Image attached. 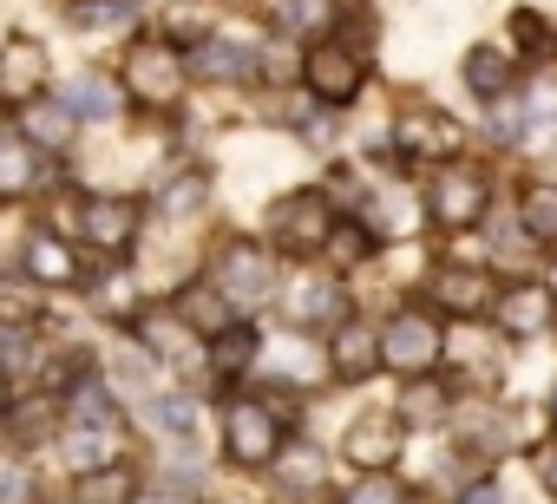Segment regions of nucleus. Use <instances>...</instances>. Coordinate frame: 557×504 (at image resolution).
I'll use <instances>...</instances> for the list:
<instances>
[{"label":"nucleus","instance_id":"f257e3e1","mask_svg":"<svg viewBox=\"0 0 557 504\" xmlns=\"http://www.w3.org/2000/svg\"><path fill=\"white\" fill-rule=\"evenodd\" d=\"M184 86H190V60H184L177 47H164V40H138V47L125 53V92H132L138 105L164 112V105L184 99Z\"/></svg>","mask_w":557,"mask_h":504},{"label":"nucleus","instance_id":"f03ea898","mask_svg":"<svg viewBox=\"0 0 557 504\" xmlns=\"http://www.w3.org/2000/svg\"><path fill=\"white\" fill-rule=\"evenodd\" d=\"M269 236H275V249H283V256H322V249L335 242V210H329V197H322V190L283 197V203L269 210Z\"/></svg>","mask_w":557,"mask_h":504},{"label":"nucleus","instance_id":"7ed1b4c3","mask_svg":"<svg viewBox=\"0 0 557 504\" xmlns=\"http://www.w3.org/2000/svg\"><path fill=\"white\" fill-rule=\"evenodd\" d=\"M440 354H446V335H440V322L420 315V308H400V315L381 328V367H394L400 380H426V374L440 367Z\"/></svg>","mask_w":557,"mask_h":504},{"label":"nucleus","instance_id":"20e7f679","mask_svg":"<svg viewBox=\"0 0 557 504\" xmlns=\"http://www.w3.org/2000/svg\"><path fill=\"white\" fill-rule=\"evenodd\" d=\"M223 452H230L243 471L269 465L275 452H283V419H275V406H262V400H236L230 419H223Z\"/></svg>","mask_w":557,"mask_h":504},{"label":"nucleus","instance_id":"39448f33","mask_svg":"<svg viewBox=\"0 0 557 504\" xmlns=\"http://www.w3.org/2000/svg\"><path fill=\"white\" fill-rule=\"evenodd\" d=\"M485 203H492L485 171H472V164H446V171L433 177L426 216H433V223H446V229H472V223L485 216Z\"/></svg>","mask_w":557,"mask_h":504},{"label":"nucleus","instance_id":"423d86ee","mask_svg":"<svg viewBox=\"0 0 557 504\" xmlns=\"http://www.w3.org/2000/svg\"><path fill=\"white\" fill-rule=\"evenodd\" d=\"M216 289H223L230 308H256V302L275 295V269L256 242H223L216 249Z\"/></svg>","mask_w":557,"mask_h":504},{"label":"nucleus","instance_id":"0eeeda50","mask_svg":"<svg viewBox=\"0 0 557 504\" xmlns=\"http://www.w3.org/2000/svg\"><path fill=\"white\" fill-rule=\"evenodd\" d=\"M394 144H400V158H413V164H446V158H459V125H453L440 105H407V112L394 118Z\"/></svg>","mask_w":557,"mask_h":504},{"label":"nucleus","instance_id":"6e6552de","mask_svg":"<svg viewBox=\"0 0 557 504\" xmlns=\"http://www.w3.org/2000/svg\"><path fill=\"white\" fill-rule=\"evenodd\" d=\"M302 86L322 99V105H348L361 92V53L348 40H322L315 53H302Z\"/></svg>","mask_w":557,"mask_h":504},{"label":"nucleus","instance_id":"1a4fd4ad","mask_svg":"<svg viewBox=\"0 0 557 504\" xmlns=\"http://www.w3.org/2000/svg\"><path fill=\"white\" fill-rule=\"evenodd\" d=\"M132 328H138V348H145L158 367H184V374H190V361H197V335H190L184 315H171V308H138Z\"/></svg>","mask_w":557,"mask_h":504},{"label":"nucleus","instance_id":"9d476101","mask_svg":"<svg viewBox=\"0 0 557 504\" xmlns=\"http://www.w3.org/2000/svg\"><path fill=\"white\" fill-rule=\"evenodd\" d=\"M400 445H407V432H400L394 413H368V419H355L348 439H342V452H348L355 471H387V465H400Z\"/></svg>","mask_w":557,"mask_h":504},{"label":"nucleus","instance_id":"9b49d317","mask_svg":"<svg viewBox=\"0 0 557 504\" xmlns=\"http://www.w3.org/2000/svg\"><path fill=\"white\" fill-rule=\"evenodd\" d=\"M433 302L446 315H459V322H485L498 308V282L485 269H440L433 276Z\"/></svg>","mask_w":557,"mask_h":504},{"label":"nucleus","instance_id":"f8f14e48","mask_svg":"<svg viewBox=\"0 0 557 504\" xmlns=\"http://www.w3.org/2000/svg\"><path fill=\"white\" fill-rule=\"evenodd\" d=\"M40 86H47V47H34V40H8V47H0V99H8V105H34Z\"/></svg>","mask_w":557,"mask_h":504},{"label":"nucleus","instance_id":"ddd939ff","mask_svg":"<svg viewBox=\"0 0 557 504\" xmlns=\"http://www.w3.org/2000/svg\"><path fill=\"white\" fill-rule=\"evenodd\" d=\"M420 223H426V210H420V197L413 190H400V184H387V190H374L368 203H361V229L368 236H420Z\"/></svg>","mask_w":557,"mask_h":504},{"label":"nucleus","instance_id":"4468645a","mask_svg":"<svg viewBox=\"0 0 557 504\" xmlns=\"http://www.w3.org/2000/svg\"><path fill=\"white\" fill-rule=\"evenodd\" d=\"M79 229H86L92 249L119 256V249H132V236H138V203H125V197H99V203L79 210Z\"/></svg>","mask_w":557,"mask_h":504},{"label":"nucleus","instance_id":"2eb2a0df","mask_svg":"<svg viewBox=\"0 0 557 504\" xmlns=\"http://www.w3.org/2000/svg\"><path fill=\"white\" fill-rule=\"evenodd\" d=\"M329 367H335L342 380L381 374V335H374L368 322H335V335H329Z\"/></svg>","mask_w":557,"mask_h":504},{"label":"nucleus","instance_id":"dca6fc26","mask_svg":"<svg viewBox=\"0 0 557 504\" xmlns=\"http://www.w3.org/2000/svg\"><path fill=\"white\" fill-rule=\"evenodd\" d=\"M73 131H79V118H73L66 99H34V105H21V138H27L34 151H66Z\"/></svg>","mask_w":557,"mask_h":504},{"label":"nucleus","instance_id":"f3484780","mask_svg":"<svg viewBox=\"0 0 557 504\" xmlns=\"http://www.w3.org/2000/svg\"><path fill=\"white\" fill-rule=\"evenodd\" d=\"M177 315L190 322V335H197V341H223V335L236 328V308L223 302V289H216V282H190V289H184V302H177Z\"/></svg>","mask_w":557,"mask_h":504},{"label":"nucleus","instance_id":"a211bd4d","mask_svg":"<svg viewBox=\"0 0 557 504\" xmlns=\"http://www.w3.org/2000/svg\"><path fill=\"white\" fill-rule=\"evenodd\" d=\"M66 105H73V118H119V105H125V79L86 66V73L66 86Z\"/></svg>","mask_w":557,"mask_h":504},{"label":"nucleus","instance_id":"6ab92c4d","mask_svg":"<svg viewBox=\"0 0 557 504\" xmlns=\"http://www.w3.org/2000/svg\"><path fill=\"white\" fill-rule=\"evenodd\" d=\"M27 276L47 282V289H66V282H79V263H73V249L53 229H34L27 236Z\"/></svg>","mask_w":557,"mask_h":504},{"label":"nucleus","instance_id":"aec40b11","mask_svg":"<svg viewBox=\"0 0 557 504\" xmlns=\"http://www.w3.org/2000/svg\"><path fill=\"white\" fill-rule=\"evenodd\" d=\"M249 73H256V60H249L243 47H230V40H203V47L190 53V79L230 86V79H249Z\"/></svg>","mask_w":557,"mask_h":504},{"label":"nucleus","instance_id":"412c9836","mask_svg":"<svg viewBox=\"0 0 557 504\" xmlns=\"http://www.w3.org/2000/svg\"><path fill=\"white\" fill-rule=\"evenodd\" d=\"M544 322H550V289H531L524 282V289H505L498 295V328L505 335H537Z\"/></svg>","mask_w":557,"mask_h":504},{"label":"nucleus","instance_id":"4be33fe9","mask_svg":"<svg viewBox=\"0 0 557 504\" xmlns=\"http://www.w3.org/2000/svg\"><path fill=\"white\" fill-rule=\"evenodd\" d=\"M446 361L466 367V374H492V367H498V341H492V328H485V322H459V328L446 335Z\"/></svg>","mask_w":557,"mask_h":504},{"label":"nucleus","instance_id":"5701e85b","mask_svg":"<svg viewBox=\"0 0 557 504\" xmlns=\"http://www.w3.org/2000/svg\"><path fill=\"white\" fill-rule=\"evenodd\" d=\"M60 452H66V465L86 478V471H106V465H119V439L112 432H92V426H73L66 439H60Z\"/></svg>","mask_w":557,"mask_h":504},{"label":"nucleus","instance_id":"b1692460","mask_svg":"<svg viewBox=\"0 0 557 504\" xmlns=\"http://www.w3.org/2000/svg\"><path fill=\"white\" fill-rule=\"evenodd\" d=\"M446 413H453V400H446V387H440L433 374L400 387V406H394V419H413V426H440Z\"/></svg>","mask_w":557,"mask_h":504},{"label":"nucleus","instance_id":"393cba45","mask_svg":"<svg viewBox=\"0 0 557 504\" xmlns=\"http://www.w3.org/2000/svg\"><path fill=\"white\" fill-rule=\"evenodd\" d=\"M518 223H524L531 242H550V249H557V184H524Z\"/></svg>","mask_w":557,"mask_h":504},{"label":"nucleus","instance_id":"a878e982","mask_svg":"<svg viewBox=\"0 0 557 504\" xmlns=\"http://www.w3.org/2000/svg\"><path fill=\"white\" fill-rule=\"evenodd\" d=\"M466 86H472L479 99H505V86H511V53L472 47V53H466Z\"/></svg>","mask_w":557,"mask_h":504},{"label":"nucleus","instance_id":"bb28decb","mask_svg":"<svg viewBox=\"0 0 557 504\" xmlns=\"http://www.w3.org/2000/svg\"><path fill=\"white\" fill-rule=\"evenodd\" d=\"M34 177H40V158H34V144H21V138H0V197H21V190H34Z\"/></svg>","mask_w":557,"mask_h":504},{"label":"nucleus","instance_id":"cd10ccee","mask_svg":"<svg viewBox=\"0 0 557 504\" xmlns=\"http://www.w3.org/2000/svg\"><path fill=\"white\" fill-rule=\"evenodd\" d=\"M289 308H296V322H335V315H348V302H342L335 282H296Z\"/></svg>","mask_w":557,"mask_h":504},{"label":"nucleus","instance_id":"c85d7f7f","mask_svg":"<svg viewBox=\"0 0 557 504\" xmlns=\"http://www.w3.org/2000/svg\"><path fill=\"white\" fill-rule=\"evenodd\" d=\"M79 504H138V478L106 465V471H86L79 478Z\"/></svg>","mask_w":557,"mask_h":504},{"label":"nucleus","instance_id":"c756f323","mask_svg":"<svg viewBox=\"0 0 557 504\" xmlns=\"http://www.w3.org/2000/svg\"><path fill=\"white\" fill-rule=\"evenodd\" d=\"M73 426H92V432H112L119 426V406H112V393L99 380H79L73 387Z\"/></svg>","mask_w":557,"mask_h":504},{"label":"nucleus","instance_id":"7c9ffc66","mask_svg":"<svg viewBox=\"0 0 557 504\" xmlns=\"http://www.w3.org/2000/svg\"><path fill=\"white\" fill-rule=\"evenodd\" d=\"M151 426H158L164 439H197V400H190V393L151 400Z\"/></svg>","mask_w":557,"mask_h":504},{"label":"nucleus","instance_id":"2f4dec72","mask_svg":"<svg viewBox=\"0 0 557 504\" xmlns=\"http://www.w3.org/2000/svg\"><path fill=\"white\" fill-rule=\"evenodd\" d=\"M342 504H407V484H400L394 471H361V478L342 491Z\"/></svg>","mask_w":557,"mask_h":504},{"label":"nucleus","instance_id":"473e14b6","mask_svg":"<svg viewBox=\"0 0 557 504\" xmlns=\"http://www.w3.org/2000/svg\"><path fill=\"white\" fill-rule=\"evenodd\" d=\"M511 40H518V53H557V27L537 8H518L511 14Z\"/></svg>","mask_w":557,"mask_h":504},{"label":"nucleus","instance_id":"72a5a7b5","mask_svg":"<svg viewBox=\"0 0 557 504\" xmlns=\"http://www.w3.org/2000/svg\"><path fill=\"white\" fill-rule=\"evenodd\" d=\"M256 348H262V341H256L249 328H230L223 341H210V361H216V374H243V367L256 361Z\"/></svg>","mask_w":557,"mask_h":504},{"label":"nucleus","instance_id":"f704fd0d","mask_svg":"<svg viewBox=\"0 0 557 504\" xmlns=\"http://www.w3.org/2000/svg\"><path fill=\"white\" fill-rule=\"evenodd\" d=\"M335 8H342V0H283V27L289 34H322L335 21Z\"/></svg>","mask_w":557,"mask_h":504},{"label":"nucleus","instance_id":"c9c22d12","mask_svg":"<svg viewBox=\"0 0 557 504\" xmlns=\"http://www.w3.org/2000/svg\"><path fill=\"white\" fill-rule=\"evenodd\" d=\"M27 322H40V295L21 282H0V328H27Z\"/></svg>","mask_w":557,"mask_h":504},{"label":"nucleus","instance_id":"e433bc0d","mask_svg":"<svg viewBox=\"0 0 557 504\" xmlns=\"http://www.w3.org/2000/svg\"><path fill=\"white\" fill-rule=\"evenodd\" d=\"M203 197H210V184H203V177L190 171V177H177V184H171V190L158 197V210H164V216H190V210H197Z\"/></svg>","mask_w":557,"mask_h":504},{"label":"nucleus","instance_id":"4c0bfd02","mask_svg":"<svg viewBox=\"0 0 557 504\" xmlns=\"http://www.w3.org/2000/svg\"><path fill=\"white\" fill-rule=\"evenodd\" d=\"M492 131L498 138H524V99H492Z\"/></svg>","mask_w":557,"mask_h":504},{"label":"nucleus","instance_id":"58836bf2","mask_svg":"<svg viewBox=\"0 0 557 504\" xmlns=\"http://www.w3.org/2000/svg\"><path fill=\"white\" fill-rule=\"evenodd\" d=\"M125 8H132V0H92V8H73V21H79V27H112Z\"/></svg>","mask_w":557,"mask_h":504},{"label":"nucleus","instance_id":"ea45409f","mask_svg":"<svg viewBox=\"0 0 557 504\" xmlns=\"http://www.w3.org/2000/svg\"><path fill=\"white\" fill-rule=\"evenodd\" d=\"M256 66H262V73H269V79H289V73H296V60H289V40H269V47H262V60H256Z\"/></svg>","mask_w":557,"mask_h":504},{"label":"nucleus","instance_id":"a19ab883","mask_svg":"<svg viewBox=\"0 0 557 504\" xmlns=\"http://www.w3.org/2000/svg\"><path fill=\"white\" fill-rule=\"evenodd\" d=\"M315 478H322V458H315L309 445H296V452H289V484H302V491H309Z\"/></svg>","mask_w":557,"mask_h":504},{"label":"nucleus","instance_id":"79ce46f5","mask_svg":"<svg viewBox=\"0 0 557 504\" xmlns=\"http://www.w3.org/2000/svg\"><path fill=\"white\" fill-rule=\"evenodd\" d=\"M27 497V471L21 465H0V504H21Z\"/></svg>","mask_w":557,"mask_h":504},{"label":"nucleus","instance_id":"37998d69","mask_svg":"<svg viewBox=\"0 0 557 504\" xmlns=\"http://www.w3.org/2000/svg\"><path fill=\"white\" fill-rule=\"evenodd\" d=\"M537 478H544V491L557 497V445H537Z\"/></svg>","mask_w":557,"mask_h":504},{"label":"nucleus","instance_id":"c03bdc74","mask_svg":"<svg viewBox=\"0 0 557 504\" xmlns=\"http://www.w3.org/2000/svg\"><path fill=\"white\" fill-rule=\"evenodd\" d=\"M466 504H505V491H498V484H479V491H472Z\"/></svg>","mask_w":557,"mask_h":504},{"label":"nucleus","instance_id":"a18cd8bd","mask_svg":"<svg viewBox=\"0 0 557 504\" xmlns=\"http://www.w3.org/2000/svg\"><path fill=\"white\" fill-rule=\"evenodd\" d=\"M138 504H197V497H177V491L164 497V491H158V497H138Z\"/></svg>","mask_w":557,"mask_h":504},{"label":"nucleus","instance_id":"49530a36","mask_svg":"<svg viewBox=\"0 0 557 504\" xmlns=\"http://www.w3.org/2000/svg\"><path fill=\"white\" fill-rule=\"evenodd\" d=\"M0 406H8V367H0Z\"/></svg>","mask_w":557,"mask_h":504},{"label":"nucleus","instance_id":"de8ad7c7","mask_svg":"<svg viewBox=\"0 0 557 504\" xmlns=\"http://www.w3.org/2000/svg\"><path fill=\"white\" fill-rule=\"evenodd\" d=\"M550 302H557V263H550Z\"/></svg>","mask_w":557,"mask_h":504},{"label":"nucleus","instance_id":"09e8293b","mask_svg":"<svg viewBox=\"0 0 557 504\" xmlns=\"http://www.w3.org/2000/svg\"><path fill=\"white\" fill-rule=\"evenodd\" d=\"M79 8H92V0H79Z\"/></svg>","mask_w":557,"mask_h":504},{"label":"nucleus","instance_id":"8fccbe9b","mask_svg":"<svg viewBox=\"0 0 557 504\" xmlns=\"http://www.w3.org/2000/svg\"><path fill=\"white\" fill-rule=\"evenodd\" d=\"M550 413H557V400H550Z\"/></svg>","mask_w":557,"mask_h":504},{"label":"nucleus","instance_id":"3c124183","mask_svg":"<svg viewBox=\"0 0 557 504\" xmlns=\"http://www.w3.org/2000/svg\"><path fill=\"white\" fill-rule=\"evenodd\" d=\"M66 504H79V497H66Z\"/></svg>","mask_w":557,"mask_h":504}]
</instances>
